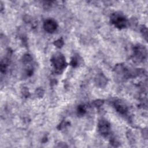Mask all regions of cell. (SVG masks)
Masks as SVG:
<instances>
[{"label":"cell","mask_w":148,"mask_h":148,"mask_svg":"<svg viewBox=\"0 0 148 148\" xmlns=\"http://www.w3.org/2000/svg\"><path fill=\"white\" fill-rule=\"evenodd\" d=\"M111 21L112 23L119 28H124L127 24V20L125 17L123 15L117 13L112 14Z\"/></svg>","instance_id":"obj_2"},{"label":"cell","mask_w":148,"mask_h":148,"mask_svg":"<svg viewBox=\"0 0 148 148\" xmlns=\"http://www.w3.org/2000/svg\"><path fill=\"white\" fill-rule=\"evenodd\" d=\"M114 107L116 110L121 114H125L127 112V106L120 101H117L114 102Z\"/></svg>","instance_id":"obj_5"},{"label":"cell","mask_w":148,"mask_h":148,"mask_svg":"<svg viewBox=\"0 0 148 148\" xmlns=\"http://www.w3.org/2000/svg\"><path fill=\"white\" fill-rule=\"evenodd\" d=\"M77 111L80 114H84L86 112V109L83 106H79L77 109Z\"/></svg>","instance_id":"obj_8"},{"label":"cell","mask_w":148,"mask_h":148,"mask_svg":"<svg viewBox=\"0 0 148 148\" xmlns=\"http://www.w3.org/2000/svg\"><path fill=\"white\" fill-rule=\"evenodd\" d=\"M31 60H32V58H31V57L29 54H26L23 57V62L24 63L29 62H30L31 61Z\"/></svg>","instance_id":"obj_7"},{"label":"cell","mask_w":148,"mask_h":148,"mask_svg":"<svg viewBox=\"0 0 148 148\" xmlns=\"http://www.w3.org/2000/svg\"><path fill=\"white\" fill-rule=\"evenodd\" d=\"M103 101H101V100H98V101H96L95 102H94L95 105L98 107L101 106L103 104Z\"/></svg>","instance_id":"obj_9"},{"label":"cell","mask_w":148,"mask_h":148,"mask_svg":"<svg viewBox=\"0 0 148 148\" xmlns=\"http://www.w3.org/2000/svg\"><path fill=\"white\" fill-rule=\"evenodd\" d=\"M54 68L56 70L58 71H61L62 70L66 65V62H65V57L60 54H56L54 56L51 60Z\"/></svg>","instance_id":"obj_1"},{"label":"cell","mask_w":148,"mask_h":148,"mask_svg":"<svg viewBox=\"0 0 148 148\" xmlns=\"http://www.w3.org/2000/svg\"><path fill=\"white\" fill-rule=\"evenodd\" d=\"M110 129V124L105 120H101L98 123V130L100 134L103 136L108 135Z\"/></svg>","instance_id":"obj_3"},{"label":"cell","mask_w":148,"mask_h":148,"mask_svg":"<svg viewBox=\"0 0 148 148\" xmlns=\"http://www.w3.org/2000/svg\"><path fill=\"white\" fill-rule=\"evenodd\" d=\"M57 23L53 19H47L44 22L43 27L46 31L49 33L54 32L57 28Z\"/></svg>","instance_id":"obj_4"},{"label":"cell","mask_w":148,"mask_h":148,"mask_svg":"<svg viewBox=\"0 0 148 148\" xmlns=\"http://www.w3.org/2000/svg\"><path fill=\"white\" fill-rule=\"evenodd\" d=\"M54 44L57 47H62V46L63 44H64V41H63V40H62V39H58L57 40L55 41V42H54Z\"/></svg>","instance_id":"obj_6"}]
</instances>
